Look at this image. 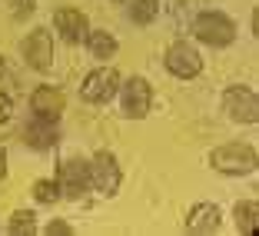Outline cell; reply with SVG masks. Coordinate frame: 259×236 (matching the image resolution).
<instances>
[{
    "mask_svg": "<svg viewBox=\"0 0 259 236\" xmlns=\"http://www.w3.org/2000/svg\"><path fill=\"white\" fill-rule=\"evenodd\" d=\"M90 183L97 186L100 193H113L116 186H120V170H116V160L110 156V153H97L90 163Z\"/></svg>",
    "mask_w": 259,
    "mask_h": 236,
    "instance_id": "obj_7",
    "label": "cell"
},
{
    "mask_svg": "<svg viewBox=\"0 0 259 236\" xmlns=\"http://www.w3.org/2000/svg\"><path fill=\"white\" fill-rule=\"evenodd\" d=\"M33 193H37V200H40V203H54V200H57V193H60V186H57L54 180H40L37 186H33Z\"/></svg>",
    "mask_w": 259,
    "mask_h": 236,
    "instance_id": "obj_18",
    "label": "cell"
},
{
    "mask_svg": "<svg viewBox=\"0 0 259 236\" xmlns=\"http://www.w3.org/2000/svg\"><path fill=\"white\" fill-rule=\"evenodd\" d=\"M160 10V0H130V17L137 23H150Z\"/></svg>",
    "mask_w": 259,
    "mask_h": 236,
    "instance_id": "obj_16",
    "label": "cell"
},
{
    "mask_svg": "<svg viewBox=\"0 0 259 236\" xmlns=\"http://www.w3.org/2000/svg\"><path fill=\"white\" fill-rule=\"evenodd\" d=\"M47 233H50V236H57V233H70V226H67V223H50V226H47Z\"/></svg>",
    "mask_w": 259,
    "mask_h": 236,
    "instance_id": "obj_20",
    "label": "cell"
},
{
    "mask_svg": "<svg viewBox=\"0 0 259 236\" xmlns=\"http://www.w3.org/2000/svg\"><path fill=\"white\" fill-rule=\"evenodd\" d=\"M57 186H60V193H67V196H83L87 186H90V163H80V160H70L60 167V176H57Z\"/></svg>",
    "mask_w": 259,
    "mask_h": 236,
    "instance_id": "obj_5",
    "label": "cell"
},
{
    "mask_svg": "<svg viewBox=\"0 0 259 236\" xmlns=\"http://www.w3.org/2000/svg\"><path fill=\"white\" fill-rule=\"evenodd\" d=\"M193 33L209 47H226L236 37V27H233L229 17L216 14V10H206V14H199L196 20H193Z\"/></svg>",
    "mask_w": 259,
    "mask_h": 236,
    "instance_id": "obj_1",
    "label": "cell"
},
{
    "mask_svg": "<svg viewBox=\"0 0 259 236\" xmlns=\"http://www.w3.org/2000/svg\"><path fill=\"white\" fill-rule=\"evenodd\" d=\"M116 87H120V73H116L113 67H103V70H93V73L87 76L80 93H83L87 103H107L116 93Z\"/></svg>",
    "mask_w": 259,
    "mask_h": 236,
    "instance_id": "obj_3",
    "label": "cell"
},
{
    "mask_svg": "<svg viewBox=\"0 0 259 236\" xmlns=\"http://www.w3.org/2000/svg\"><path fill=\"white\" fill-rule=\"evenodd\" d=\"M27 143H33L37 150H47V146L57 143V123L54 120H44V116H33L27 123Z\"/></svg>",
    "mask_w": 259,
    "mask_h": 236,
    "instance_id": "obj_13",
    "label": "cell"
},
{
    "mask_svg": "<svg viewBox=\"0 0 259 236\" xmlns=\"http://www.w3.org/2000/svg\"><path fill=\"white\" fill-rule=\"evenodd\" d=\"M23 54H27L30 67L47 70L50 67V33L47 30H33L30 40H27V47H23Z\"/></svg>",
    "mask_w": 259,
    "mask_h": 236,
    "instance_id": "obj_12",
    "label": "cell"
},
{
    "mask_svg": "<svg viewBox=\"0 0 259 236\" xmlns=\"http://www.w3.org/2000/svg\"><path fill=\"white\" fill-rule=\"evenodd\" d=\"M0 73H4V60H0Z\"/></svg>",
    "mask_w": 259,
    "mask_h": 236,
    "instance_id": "obj_22",
    "label": "cell"
},
{
    "mask_svg": "<svg viewBox=\"0 0 259 236\" xmlns=\"http://www.w3.org/2000/svg\"><path fill=\"white\" fill-rule=\"evenodd\" d=\"M57 30H60V37L67 40V44H76V40H83V33H87V17L80 14V10H73V7H63V10H57Z\"/></svg>",
    "mask_w": 259,
    "mask_h": 236,
    "instance_id": "obj_10",
    "label": "cell"
},
{
    "mask_svg": "<svg viewBox=\"0 0 259 236\" xmlns=\"http://www.w3.org/2000/svg\"><path fill=\"white\" fill-rule=\"evenodd\" d=\"M4 173H7V153H4V146H0V180H4Z\"/></svg>",
    "mask_w": 259,
    "mask_h": 236,
    "instance_id": "obj_21",
    "label": "cell"
},
{
    "mask_svg": "<svg viewBox=\"0 0 259 236\" xmlns=\"http://www.w3.org/2000/svg\"><path fill=\"white\" fill-rule=\"evenodd\" d=\"M10 113H14V103H10L7 93H0V123H7V120H10Z\"/></svg>",
    "mask_w": 259,
    "mask_h": 236,
    "instance_id": "obj_19",
    "label": "cell"
},
{
    "mask_svg": "<svg viewBox=\"0 0 259 236\" xmlns=\"http://www.w3.org/2000/svg\"><path fill=\"white\" fill-rule=\"evenodd\" d=\"M186 229H190V233H216V229H220V210H216L213 203L193 206L190 220H186Z\"/></svg>",
    "mask_w": 259,
    "mask_h": 236,
    "instance_id": "obj_11",
    "label": "cell"
},
{
    "mask_svg": "<svg viewBox=\"0 0 259 236\" xmlns=\"http://www.w3.org/2000/svg\"><path fill=\"white\" fill-rule=\"evenodd\" d=\"M166 67L169 73L183 76V80H190V76L199 73V67H203V60H199V54L193 50L190 44H173L166 50Z\"/></svg>",
    "mask_w": 259,
    "mask_h": 236,
    "instance_id": "obj_6",
    "label": "cell"
},
{
    "mask_svg": "<svg viewBox=\"0 0 259 236\" xmlns=\"http://www.w3.org/2000/svg\"><path fill=\"white\" fill-rule=\"evenodd\" d=\"M223 107H226V113L233 116L236 123H256L259 120V100H256V93L246 90V87H233V90H226Z\"/></svg>",
    "mask_w": 259,
    "mask_h": 236,
    "instance_id": "obj_4",
    "label": "cell"
},
{
    "mask_svg": "<svg viewBox=\"0 0 259 236\" xmlns=\"http://www.w3.org/2000/svg\"><path fill=\"white\" fill-rule=\"evenodd\" d=\"M120 97H123V113L146 116V110H150V84H146V80L133 76L130 84L120 87Z\"/></svg>",
    "mask_w": 259,
    "mask_h": 236,
    "instance_id": "obj_8",
    "label": "cell"
},
{
    "mask_svg": "<svg viewBox=\"0 0 259 236\" xmlns=\"http://www.w3.org/2000/svg\"><path fill=\"white\" fill-rule=\"evenodd\" d=\"M256 216H259V206L252 203H239L236 206V226H239V233H246V236H252L256 233Z\"/></svg>",
    "mask_w": 259,
    "mask_h": 236,
    "instance_id": "obj_15",
    "label": "cell"
},
{
    "mask_svg": "<svg viewBox=\"0 0 259 236\" xmlns=\"http://www.w3.org/2000/svg\"><path fill=\"white\" fill-rule=\"evenodd\" d=\"M87 40H90V50H93V57H100V60H110V57H113V50H116V40L110 37L107 30H93V33H87Z\"/></svg>",
    "mask_w": 259,
    "mask_h": 236,
    "instance_id": "obj_14",
    "label": "cell"
},
{
    "mask_svg": "<svg viewBox=\"0 0 259 236\" xmlns=\"http://www.w3.org/2000/svg\"><path fill=\"white\" fill-rule=\"evenodd\" d=\"M213 167L223 170V173H252L256 170V150L252 146H243V143H229V146H220L213 150Z\"/></svg>",
    "mask_w": 259,
    "mask_h": 236,
    "instance_id": "obj_2",
    "label": "cell"
},
{
    "mask_svg": "<svg viewBox=\"0 0 259 236\" xmlns=\"http://www.w3.org/2000/svg\"><path fill=\"white\" fill-rule=\"evenodd\" d=\"M30 107H33V116H44V120L57 123V116L63 110V93L57 87H40V90H33Z\"/></svg>",
    "mask_w": 259,
    "mask_h": 236,
    "instance_id": "obj_9",
    "label": "cell"
},
{
    "mask_svg": "<svg viewBox=\"0 0 259 236\" xmlns=\"http://www.w3.org/2000/svg\"><path fill=\"white\" fill-rule=\"evenodd\" d=\"M7 233H10V236H30V233H33V213H27V210L14 213V216H10Z\"/></svg>",
    "mask_w": 259,
    "mask_h": 236,
    "instance_id": "obj_17",
    "label": "cell"
}]
</instances>
